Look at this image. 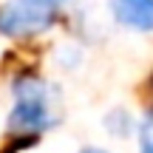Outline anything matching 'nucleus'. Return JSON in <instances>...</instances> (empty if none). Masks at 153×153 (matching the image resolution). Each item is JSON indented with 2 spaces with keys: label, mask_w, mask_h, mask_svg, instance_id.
I'll return each instance as SVG.
<instances>
[{
  "label": "nucleus",
  "mask_w": 153,
  "mask_h": 153,
  "mask_svg": "<svg viewBox=\"0 0 153 153\" xmlns=\"http://www.w3.org/2000/svg\"><path fill=\"white\" fill-rule=\"evenodd\" d=\"M139 142H142V153H153V114L145 116L139 128Z\"/></svg>",
  "instance_id": "nucleus-4"
},
{
  "label": "nucleus",
  "mask_w": 153,
  "mask_h": 153,
  "mask_svg": "<svg viewBox=\"0 0 153 153\" xmlns=\"http://www.w3.org/2000/svg\"><path fill=\"white\" fill-rule=\"evenodd\" d=\"M82 153H108V150H97V148H88V150H82Z\"/></svg>",
  "instance_id": "nucleus-5"
},
{
  "label": "nucleus",
  "mask_w": 153,
  "mask_h": 153,
  "mask_svg": "<svg viewBox=\"0 0 153 153\" xmlns=\"http://www.w3.org/2000/svg\"><path fill=\"white\" fill-rule=\"evenodd\" d=\"M57 122L51 108V91L37 76H23L14 82V108L9 114L11 131H26L28 136H37L40 131Z\"/></svg>",
  "instance_id": "nucleus-1"
},
{
  "label": "nucleus",
  "mask_w": 153,
  "mask_h": 153,
  "mask_svg": "<svg viewBox=\"0 0 153 153\" xmlns=\"http://www.w3.org/2000/svg\"><path fill=\"white\" fill-rule=\"evenodd\" d=\"M111 11L128 28L153 31V0H111Z\"/></svg>",
  "instance_id": "nucleus-3"
},
{
  "label": "nucleus",
  "mask_w": 153,
  "mask_h": 153,
  "mask_svg": "<svg viewBox=\"0 0 153 153\" xmlns=\"http://www.w3.org/2000/svg\"><path fill=\"white\" fill-rule=\"evenodd\" d=\"M57 20L54 0H9L0 9V31L11 37L40 34Z\"/></svg>",
  "instance_id": "nucleus-2"
}]
</instances>
